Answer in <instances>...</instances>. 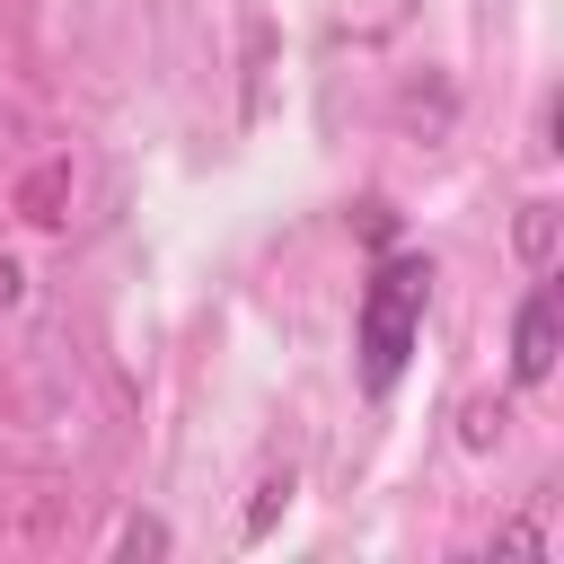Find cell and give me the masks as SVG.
<instances>
[{
	"label": "cell",
	"mask_w": 564,
	"mask_h": 564,
	"mask_svg": "<svg viewBox=\"0 0 564 564\" xmlns=\"http://www.w3.org/2000/svg\"><path fill=\"white\" fill-rule=\"evenodd\" d=\"M494 546H502V555H546V538H538V529H502Z\"/></svg>",
	"instance_id": "cell-8"
},
{
	"label": "cell",
	"mask_w": 564,
	"mask_h": 564,
	"mask_svg": "<svg viewBox=\"0 0 564 564\" xmlns=\"http://www.w3.org/2000/svg\"><path fill=\"white\" fill-rule=\"evenodd\" d=\"M282 502H291V476H264V485H256V502H247V538H264Z\"/></svg>",
	"instance_id": "cell-4"
},
{
	"label": "cell",
	"mask_w": 564,
	"mask_h": 564,
	"mask_svg": "<svg viewBox=\"0 0 564 564\" xmlns=\"http://www.w3.org/2000/svg\"><path fill=\"white\" fill-rule=\"evenodd\" d=\"M115 546H123V555H167V529H159V520H123Z\"/></svg>",
	"instance_id": "cell-5"
},
{
	"label": "cell",
	"mask_w": 564,
	"mask_h": 564,
	"mask_svg": "<svg viewBox=\"0 0 564 564\" xmlns=\"http://www.w3.org/2000/svg\"><path fill=\"white\" fill-rule=\"evenodd\" d=\"M423 308H432V264L423 256H379V273L361 282V317H352V352H361V388L388 397L414 335H423Z\"/></svg>",
	"instance_id": "cell-1"
},
{
	"label": "cell",
	"mask_w": 564,
	"mask_h": 564,
	"mask_svg": "<svg viewBox=\"0 0 564 564\" xmlns=\"http://www.w3.org/2000/svg\"><path fill=\"white\" fill-rule=\"evenodd\" d=\"M555 352H564V291L538 282V291L520 300V326H511V379H520V388L555 379Z\"/></svg>",
	"instance_id": "cell-2"
},
{
	"label": "cell",
	"mask_w": 564,
	"mask_h": 564,
	"mask_svg": "<svg viewBox=\"0 0 564 564\" xmlns=\"http://www.w3.org/2000/svg\"><path fill=\"white\" fill-rule=\"evenodd\" d=\"M502 432V405H467V449H485Z\"/></svg>",
	"instance_id": "cell-6"
},
{
	"label": "cell",
	"mask_w": 564,
	"mask_h": 564,
	"mask_svg": "<svg viewBox=\"0 0 564 564\" xmlns=\"http://www.w3.org/2000/svg\"><path fill=\"white\" fill-rule=\"evenodd\" d=\"M520 256H529L538 273L555 264V203H529V212H520Z\"/></svg>",
	"instance_id": "cell-3"
},
{
	"label": "cell",
	"mask_w": 564,
	"mask_h": 564,
	"mask_svg": "<svg viewBox=\"0 0 564 564\" xmlns=\"http://www.w3.org/2000/svg\"><path fill=\"white\" fill-rule=\"evenodd\" d=\"M18 291H26V273H18L9 256H0V308H18Z\"/></svg>",
	"instance_id": "cell-9"
},
{
	"label": "cell",
	"mask_w": 564,
	"mask_h": 564,
	"mask_svg": "<svg viewBox=\"0 0 564 564\" xmlns=\"http://www.w3.org/2000/svg\"><path fill=\"white\" fill-rule=\"evenodd\" d=\"M352 220H361V238H370V247H388V229H397V220H388V203H361Z\"/></svg>",
	"instance_id": "cell-7"
}]
</instances>
